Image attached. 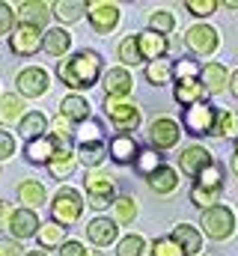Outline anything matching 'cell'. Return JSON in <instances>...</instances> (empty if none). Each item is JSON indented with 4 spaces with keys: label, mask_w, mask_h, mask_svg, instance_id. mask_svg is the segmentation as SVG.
Listing matches in <instances>:
<instances>
[{
    "label": "cell",
    "mask_w": 238,
    "mask_h": 256,
    "mask_svg": "<svg viewBox=\"0 0 238 256\" xmlns=\"http://www.w3.org/2000/svg\"><path fill=\"white\" fill-rule=\"evenodd\" d=\"M0 206H3V200H0Z\"/></svg>",
    "instance_id": "91938a15"
},
{
    "label": "cell",
    "mask_w": 238,
    "mask_h": 256,
    "mask_svg": "<svg viewBox=\"0 0 238 256\" xmlns=\"http://www.w3.org/2000/svg\"><path fill=\"white\" fill-rule=\"evenodd\" d=\"M86 15H90V24L96 33H110L114 27L119 24V6L114 3H90L86 6Z\"/></svg>",
    "instance_id": "4fadbf2b"
},
{
    "label": "cell",
    "mask_w": 238,
    "mask_h": 256,
    "mask_svg": "<svg viewBox=\"0 0 238 256\" xmlns=\"http://www.w3.org/2000/svg\"><path fill=\"white\" fill-rule=\"evenodd\" d=\"M51 131H54L51 137L57 140V143L62 146V149H66V146H68V143L74 140V126H72L68 120H62V116H57V120L51 122Z\"/></svg>",
    "instance_id": "b9f144b4"
},
{
    "label": "cell",
    "mask_w": 238,
    "mask_h": 256,
    "mask_svg": "<svg viewBox=\"0 0 238 256\" xmlns=\"http://www.w3.org/2000/svg\"><path fill=\"white\" fill-rule=\"evenodd\" d=\"M60 256H90V254L84 250V244H80V242H62Z\"/></svg>",
    "instance_id": "f907efd6"
},
{
    "label": "cell",
    "mask_w": 238,
    "mask_h": 256,
    "mask_svg": "<svg viewBox=\"0 0 238 256\" xmlns=\"http://www.w3.org/2000/svg\"><path fill=\"white\" fill-rule=\"evenodd\" d=\"M200 226H202V232H206L208 238L224 242V238H230V236L236 232V212H232L230 206H220V202H218V206H212V208L202 212Z\"/></svg>",
    "instance_id": "7a4b0ae2"
},
{
    "label": "cell",
    "mask_w": 238,
    "mask_h": 256,
    "mask_svg": "<svg viewBox=\"0 0 238 256\" xmlns=\"http://www.w3.org/2000/svg\"><path fill=\"white\" fill-rule=\"evenodd\" d=\"M18 134L27 137V143L36 140V137H45V134H48V120H45L39 110H30V114L21 116V122H18Z\"/></svg>",
    "instance_id": "d4e9b609"
},
{
    "label": "cell",
    "mask_w": 238,
    "mask_h": 256,
    "mask_svg": "<svg viewBox=\"0 0 238 256\" xmlns=\"http://www.w3.org/2000/svg\"><path fill=\"white\" fill-rule=\"evenodd\" d=\"M0 256H24V248L15 238H0Z\"/></svg>",
    "instance_id": "681fc988"
},
{
    "label": "cell",
    "mask_w": 238,
    "mask_h": 256,
    "mask_svg": "<svg viewBox=\"0 0 238 256\" xmlns=\"http://www.w3.org/2000/svg\"><path fill=\"white\" fill-rule=\"evenodd\" d=\"M84 12H86V3L84 0H60V3H54V12L51 15H57L62 24H74Z\"/></svg>",
    "instance_id": "4dcf8cb0"
},
{
    "label": "cell",
    "mask_w": 238,
    "mask_h": 256,
    "mask_svg": "<svg viewBox=\"0 0 238 256\" xmlns=\"http://www.w3.org/2000/svg\"><path fill=\"white\" fill-rule=\"evenodd\" d=\"M146 179H149V188L155 194H173L178 188V173L173 167H167V164H161V167H158L155 173H149Z\"/></svg>",
    "instance_id": "cb8c5ba5"
},
{
    "label": "cell",
    "mask_w": 238,
    "mask_h": 256,
    "mask_svg": "<svg viewBox=\"0 0 238 256\" xmlns=\"http://www.w3.org/2000/svg\"><path fill=\"white\" fill-rule=\"evenodd\" d=\"M60 116L68 120L72 126H74V122H86V120H90V102L80 98V96H66V98L60 102Z\"/></svg>",
    "instance_id": "603a6c76"
},
{
    "label": "cell",
    "mask_w": 238,
    "mask_h": 256,
    "mask_svg": "<svg viewBox=\"0 0 238 256\" xmlns=\"http://www.w3.org/2000/svg\"><path fill=\"white\" fill-rule=\"evenodd\" d=\"M0 176H3V173H0Z\"/></svg>",
    "instance_id": "94428289"
},
{
    "label": "cell",
    "mask_w": 238,
    "mask_h": 256,
    "mask_svg": "<svg viewBox=\"0 0 238 256\" xmlns=\"http://www.w3.org/2000/svg\"><path fill=\"white\" fill-rule=\"evenodd\" d=\"M42 48L51 54V57H62L68 48H72V33H66L62 27H54L42 36Z\"/></svg>",
    "instance_id": "484cf974"
},
{
    "label": "cell",
    "mask_w": 238,
    "mask_h": 256,
    "mask_svg": "<svg viewBox=\"0 0 238 256\" xmlns=\"http://www.w3.org/2000/svg\"><path fill=\"white\" fill-rule=\"evenodd\" d=\"M214 164V158H212V152L206 149V146H188V149H182V155H178V167H182V173L184 176H200L206 167H212Z\"/></svg>",
    "instance_id": "8fae6325"
},
{
    "label": "cell",
    "mask_w": 238,
    "mask_h": 256,
    "mask_svg": "<svg viewBox=\"0 0 238 256\" xmlns=\"http://www.w3.org/2000/svg\"><path fill=\"white\" fill-rule=\"evenodd\" d=\"M230 90H232V96L238 98V72H232V74H230Z\"/></svg>",
    "instance_id": "816d5d0a"
},
{
    "label": "cell",
    "mask_w": 238,
    "mask_h": 256,
    "mask_svg": "<svg viewBox=\"0 0 238 256\" xmlns=\"http://www.w3.org/2000/svg\"><path fill=\"white\" fill-rule=\"evenodd\" d=\"M36 236H39V248H42V250H57V248H62L66 230L57 226V224H42Z\"/></svg>",
    "instance_id": "d6a6232c"
},
{
    "label": "cell",
    "mask_w": 238,
    "mask_h": 256,
    "mask_svg": "<svg viewBox=\"0 0 238 256\" xmlns=\"http://www.w3.org/2000/svg\"><path fill=\"white\" fill-rule=\"evenodd\" d=\"M9 48H12V54H18V57H33V54L42 48V36H39V30H33V27H15L12 36H9Z\"/></svg>",
    "instance_id": "5bb4252c"
},
{
    "label": "cell",
    "mask_w": 238,
    "mask_h": 256,
    "mask_svg": "<svg viewBox=\"0 0 238 256\" xmlns=\"http://www.w3.org/2000/svg\"><path fill=\"white\" fill-rule=\"evenodd\" d=\"M12 155H15V137L9 131H0V161H6Z\"/></svg>",
    "instance_id": "7dc6e473"
},
{
    "label": "cell",
    "mask_w": 238,
    "mask_h": 256,
    "mask_svg": "<svg viewBox=\"0 0 238 256\" xmlns=\"http://www.w3.org/2000/svg\"><path fill=\"white\" fill-rule=\"evenodd\" d=\"M104 116L119 128V134H128L140 126V108L128 98H104Z\"/></svg>",
    "instance_id": "277c9868"
},
{
    "label": "cell",
    "mask_w": 238,
    "mask_h": 256,
    "mask_svg": "<svg viewBox=\"0 0 238 256\" xmlns=\"http://www.w3.org/2000/svg\"><path fill=\"white\" fill-rule=\"evenodd\" d=\"M170 238L182 248L184 256H200V250H202V232L196 226H190V224H178Z\"/></svg>",
    "instance_id": "9a60e30c"
},
{
    "label": "cell",
    "mask_w": 238,
    "mask_h": 256,
    "mask_svg": "<svg viewBox=\"0 0 238 256\" xmlns=\"http://www.w3.org/2000/svg\"><path fill=\"white\" fill-rule=\"evenodd\" d=\"M78 158H80L84 167H102V161L108 158V140L80 143V146H78Z\"/></svg>",
    "instance_id": "4316f807"
},
{
    "label": "cell",
    "mask_w": 238,
    "mask_h": 256,
    "mask_svg": "<svg viewBox=\"0 0 238 256\" xmlns=\"http://www.w3.org/2000/svg\"><path fill=\"white\" fill-rule=\"evenodd\" d=\"M200 72H202V66L196 63V60H178L176 66H173V74H176L178 80H188V78H200Z\"/></svg>",
    "instance_id": "ee69618b"
},
{
    "label": "cell",
    "mask_w": 238,
    "mask_h": 256,
    "mask_svg": "<svg viewBox=\"0 0 238 256\" xmlns=\"http://www.w3.org/2000/svg\"><path fill=\"white\" fill-rule=\"evenodd\" d=\"M116 232H119V226L110 218H96V220L86 224V236H90V242L98 244V248L114 244V242H116Z\"/></svg>",
    "instance_id": "d6986e66"
},
{
    "label": "cell",
    "mask_w": 238,
    "mask_h": 256,
    "mask_svg": "<svg viewBox=\"0 0 238 256\" xmlns=\"http://www.w3.org/2000/svg\"><path fill=\"white\" fill-rule=\"evenodd\" d=\"M178 137H182V128H178V122L170 120V116H161V120H155V122L149 126V140H152V149H155V152L173 149L178 143Z\"/></svg>",
    "instance_id": "ba28073f"
},
{
    "label": "cell",
    "mask_w": 238,
    "mask_h": 256,
    "mask_svg": "<svg viewBox=\"0 0 238 256\" xmlns=\"http://www.w3.org/2000/svg\"><path fill=\"white\" fill-rule=\"evenodd\" d=\"M214 120H218V108L208 104V102H200V104H194L182 114V122L188 128V134H212Z\"/></svg>",
    "instance_id": "8992f818"
},
{
    "label": "cell",
    "mask_w": 238,
    "mask_h": 256,
    "mask_svg": "<svg viewBox=\"0 0 238 256\" xmlns=\"http://www.w3.org/2000/svg\"><path fill=\"white\" fill-rule=\"evenodd\" d=\"M137 48H140V57L152 63V60H161L167 54L170 42H167V36H158V33L146 30V33H137Z\"/></svg>",
    "instance_id": "2e32d148"
},
{
    "label": "cell",
    "mask_w": 238,
    "mask_h": 256,
    "mask_svg": "<svg viewBox=\"0 0 238 256\" xmlns=\"http://www.w3.org/2000/svg\"><path fill=\"white\" fill-rule=\"evenodd\" d=\"M114 194H116V182L110 173H90L86 176V200L92 208H108L114 202Z\"/></svg>",
    "instance_id": "5b68a950"
},
{
    "label": "cell",
    "mask_w": 238,
    "mask_h": 256,
    "mask_svg": "<svg viewBox=\"0 0 238 256\" xmlns=\"http://www.w3.org/2000/svg\"><path fill=\"white\" fill-rule=\"evenodd\" d=\"M184 42H188V48H190L196 57H208V54L218 51L220 36H218V30L208 27V24H194V27L188 30V36H184Z\"/></svg>",
    "instance_id": "52a82bcc"
},
{
    "label": "cell",
    "mask_w": 238,
    "mask_h": 256,
    "mask_svg": "<svg viewBox=\"0 0 238 256\" xmlns=\"http://www.w3.org/2000/svg\"><path fill=\"white\" fill-rule=\"evenodd\" d=\"M134 167H137L143 176H149V173H155V170L161 167V155H158L155 149H140V152H137V161H134Z\"/></svg>",
    "instance_id": "ab89813d"
},
{
    "label": "cell",
    "mask_w": 238,
    "mask_h": 256,
    "mask_svg": "<svg viewBox=\"0 0 238 256\" xmlns=\"http://www.w3.org/2000/svg\"><path fill=\"white\" fill-rule=\"evenodd\" d=\"M18 196H21L24 208L36 212V208L45 202V185H39V182H21V188H18Z\"/></svg>",
    "instance_id": "1f68e13d"
},
{
    "label": "cell",
    "mask_w": 238,
    "mask_h": 256,
    "mask_svg": "<svg viewBox=\"0 0 238 256\" xmlns=\"http://www.w3.org/2000/svg\"><path fill=\"white\" fill-rule=\"evenodd\" d=\"M173 98H176V102L182 104V108H184V110H188V108H194V104H200V102L206 98V90H202L200 78H188V80H176Z\"/></svg>",
    "instance_id": "ac0fdd59"
},
{
    "label": "cell",
    "mask_w": 238,
    "mask_h": 256,
    "mask_svg": "<svg viewBox=\"0 0 238 256\" xmlns=\"http://www.w3.org/2000/svg\"><path fill=\"white\" fill-rule=\"evenodd\" d=\"M18 92L21 96H27V98H39V96H45L48 92V86H51V78H48V72L45 68H39V66H30V68H24L21 74H18Z\"/></svg>",
    "instance_id": "9c48e42d"
},
{
    "label": "cell",
    "mask_w": 238,
    "mask_h": 256,
    "mask_svg": "<svg viewBox=\"0 0 238 256\" xmlns=\"http://www.w3.org/2000/svg\"><path fill=\"white\" fill-rule=\"evenodd\" d=\"M212 134H214V137H226V134L238 137V116L232 110H218V120H214Z\"/></svg>",
    "instance_id": "e575fe53"
},
{
    "label": "cell",
    "mask_w": 238,
    "mask_h": 256,
    "mask_svg": "<svg viewBox=\"0 0 238 256\" xmlns=\"http://www.w3.org/2000/svg\"><path fill=\"white\" fill-rule=\"evenodd\" d=\"M232 173L238 176V155H232Z\"/></svg>",
    "instance_id": "9f6ffc18"
},
{
    "label": "cell",
    "mask_w": 238,
    "mask_h": 256,
    "mask_svg": "<svg viewBox=\"0 0 238 256\" xmlns=\"http://www.w3.org/2000/svg\"><path fill=\"white\" fill-rule=\"evenodd\" d=\"M80 212H84V196L74 191V188H60L57 196H54V202H51L54 224L62 226V230H68L72 224L80 220Z\"/></svg>",
    "instance_id": "3957f363"
},
{
    "label": "cell",
    "mask_w": 238,
    "mask_h": 256,
    "mask_svg": "<svg viewBox=\"0 0 238 256\" xmlns=\"http://www.w3.org/2000/svg\"><path fill=\"white\" fill-rule=\"evenodd\" d=\"M57 74L68 90H90L102 78V57L96 51H78L60 63Z\"/></svg>",
    "instance_id": "6da1fadb"
},
{
    "label": "cell",
    "mask_w": 238,
    "mask_h": 256,
    "mask_svg": "<svg viewBox=\"0 0 238 256\" xmlns=\"http://www.w3.org/2000/svg\"><path fill=\"white\" fill-rule=\"evenodd\" d=\"M74 140H78V146L80 143H96V140H104V131L96 120H86V122H80V128H74Z\"/></svg>",
    "instance_id": "8d00e7d4"
},
{
    "label": "cell",
    "mask_w": 238,
    "mask_h": 256,
    "mask_svg": "<svg viewBox=\"0 0 238 256\" xmlns=\"http://www.w3.org/2000/svg\"><path fill=\"white\" fill-rule=\"evenodd\" d=\"M137 152H140V146H137V140H134L131 134H116V137L108 143V155H110L116 164H131V161H137Z\"/></svg>",
    "instance_id": "e0dca14e"
},
{
    "label": "cell",
    "mask_w": 238,
    "mask_h": 256,
    "mask_svg": "<svg viewBox=\"0 0 238 256\" xmlns=\"http://www.w3.org/2000/svg\"><path fill=\"white\" fill-rule=\"evenodd\" d=\"M9 214H12V212H9L6 202H3V206H0V224H9Z\"/></svg>",
    "instance_id": "f5cc1de1"
},
{
    "label": "cell",
    "mask_w": 238,
    "mask_h": 256,
    "mask_svg": "<svg viewBox=\"0 0 238 256\" xmlns=\"http://www.w3.org/2000/svg\"><path fill=\"white\" fill-rule=\"evenodd\" d=\"M196 185L202 188V191H212V194H220L224 191V167L214 161L212 167H206L200 176H196Z\"/></svg>",
    "instance_id": "f546056e"
},
{
    "label": "cell",
    "mask_w": 238,
    "mask_h": 256,
    "mask_svg": "<svg viewBox=\"0 0 238 256\" xmlns=\"http://www.w3.org/2000/svg\"><path fill=\"white\" fill-rule=\"evenodd\" d=\"M173 78V63L170 60H152V63L146 66V80L149 84H155V86H164L167 80Z\"/></svg>",
    "instance_id": "836d02e7"
},
{
    "label": "cell",
    "mask_w": 238,
    "mask_h": 256,
    "mask_svg": "<svg viewBox=\"0 0 238 256\" xmlns=\"http://www.w3.org/2000/svg\"><path fill=\"white\" fill-rule=\"evenodd\" d=\"M114 212H116L119 224H131V220L137 218V202H134V196H116V200H114Z\"/></svg>",
    "instance_id": "60d3db41"
},
{
    "label": "cell",
    "mask_w": 238,
    "mask_h": 256,
    "mask_svg": "<svg viewBox=\"0 0 238 256\" xmlns=\"http://www.w3.org/2000/svg\"><path fill=\"white\" fill-rule=\"evenodd\" d=\"M236 155H238V137H236Z\"/></svg>",
    "instance_id": "6f0895ef"
},
{
    "label": "cell",
    "mask_w": 238,
    "mask_h": 256,
    "mask_svg": "<svg viewBox=\"0 0 238 256\" xmlns=\"http://www.w3.org/2000/svg\"><path fill=\"white\" fill-rule=\"evenodd\" d=\"M24 256H48V254H45V250H27Z\"/></svg>",
    "instance_id": "db71d44e"
},
{
    "label": "cell",
    "mask_w": 238,
    "mask_h": 256,
    "mask_svg": "<svg viewBox=\"0 0 238 256\" xmlns=\"http://www.w3.org/2000/svg\"><path fill=\"white\" fill-rule=\"evenodd\" d=\"M119 60H122L125 66L143 63V57H140V48H137V36H125V39L119 42Z\"/></svg>",
    "instance_id": "74e56055"
},
{
    "label": "cell",
    "mask_w": 238,
    "mask_h": 256,
    "mask_svg": "<svg viewBox=\"0 0 238 256\" xmlns=\"http://www.w3.org/2000/svg\"><path fill=\"white\" fill-rule=\"evenodd\" d=\"M104 92H108V98H125L128 92H131V86H134V80H131V74H128V68H110V72H104Z\"/></svg>",
    "instance_id": "44dd1931"
},
{
    "label": "cell",
    "mask_w": 238,
    "mask_h": 256,
    "mask_svg": "<svg viewBox=\"0 0 238 256\" xmlns=\"http://www.w3.org/2000/svg\"><path fill=\"white\" fill-rule=\"evenodd\" d=\"M74 152L72 149H60L57 155L48 161V173L54 176V179H68L72 173H74Z\"/></svg>",
    "instance_id": "f1b7e54d"
},
{
    "label": "cell",
    "mask_w": 238,
    "mask_h": 256,
    "mask_svg": "<svg viewBox=\"0 0 238 256\" xmlns=\"http://www.w3.org/2000/svg\"><path fill=\"white\" fill-rule=\"evenodd\" d=\"M184 9H188L190 15H196V18H208V15L218 9V3H214V0H188Z\"/></svg>",
    "instance_id": "bcb514c9"
},
{
    "label": "cell",
    "mask_w": 238,
    "mask_h": 256,
    "mask_svg": "<svg viewBox=\"0 0 238 256\" xmlns=\"http://www.w3.org/2000/svg\"><path fill=\"white\" fill-rule=\"evenodd\" d=\"M15 18H18V27L42 30L48 24V18H51V6L48 3H39V0H24V3H18Z\"/></svg>",
    "instance_id": "30bf717a"
},
{
    "label": "cell",
    "mask_w": 238,
    "mask_h": 256,
    "mask_svg": "<svg viewBox=\"0 0 238 256\" xmlns=\"http://www.w3.org/2000/svg\"><path fill=\"white\" fill-rule=\"evenodd\" d=\"M116 254L119 256H143L146 254V242H143V236H137V232L125 236V238L116 244Z\"/></svg>",
    "instance_id": "f35d334b"
},
{
    "label": "cell",
    "mask_w": 238,
    "mask_h": 256,
    "mask_svg": "<svg viewBox=\"0 0 238 256\" xmlns=\"http://www.w3.org/2000/svg\"><path fill=\"white\" fill-rule=\"evenodd\" d=\"M173 27H176V18H173V12H167V9H158V12H152V15H149V30H152V33L164 36V33H170Z\"/></svg>",
    "instance_id": "d590c367"
},
{
    "label": "cell",
    "mask_w": 238,
    "mask_h": 256,
    "mask_svg": "<svg viewBox=\"0 0 238 256\" xmlns=\"http://www.w3.org/2000/svg\"><path fill=\"white\" fill-rule=\"evenodd\" d=\"M149 254H152V256H184V254H182V248H178L170 236H167V238H155Z\"/></svg>",
    "instance_id": "7bdbcfd3"
},
{
    "label": "cell",
    "mask_w": 238,
    "mask_h": 256,
    "mask_svg": "<svg viewBox=\"0 0 238 256\" xmlns=\"http://www.w3.org/2000/svg\"><path fill=\"white\" fill-rule=\"evenodd\" d=\"M9 232H12V238L15 242H21V238H30V236H36L39 232V214L36 212H30V208H15L12 214H9Z\"/></svg>",
    "instance_id": "7c38bea8"
},
{
    "label": "cell",
    "mask_w": 238,
    "mask_h": 256,
    "mask_svg": "<svg viewBox=\"0 0 238 256\" xmlns=\"http://www.w3.org/2000/svg\"><path fill=\"white\" fill-rule=\"evenodd\" d=\"M60 149H62V146H60L57 140H54L51 134H45V137H36V140L27 143V158H30L33 164H48Z\"/></svg>",
    "instance_id": "7402d4cb"
},
{
    "label": "cell",
    "mask_w": 238,
    "mask_h": 256,
    "mask_svg": "<svg viewBox=\"0 0 238 256\" xmlns=\"http://www.w3.org/2000/svg\"><path fill=\"white\" fill-rule=\"evenodd\" d=\"M218 196H220V194L202 191L200 185H194V188H190V202H194V206H200L202 212H206V208H212V206H218Z\"/></svg>",
    "instance_id": "f6af8a7d"
},
{
    "label": "cell",
    "mask_w": 238,
    "mask_h": 256,
    "mask_svg": "<svg viewBox=\"0 0 238 256\" xmlns=\"http://www.w3.org/2000/svg\"><path fill=\"white\" fill-rule=\"evenodd\" d=\"M21 116H24V102H21V96H15V92L0 96V122H3V126H12V122H21Z\"/></svg>",
    "instance_id": "83f0119b"
},
{
    "label": "cell",
    "mask_w": 238,
    "mask_h": 256,
    "mask_svg": "<svg viewBox=\"0 0 238 256\" xmlns=\"http://www.w3.org/2000/svg\"><path fill=\"white\" fill-rule=\"evenodd\" d=\"M200 84H202L206 92L218 96V92L226 90V84H230V72H226L220 63H208V66H202V72H200Z\"/></svg>",
    "instance_id": "ffe728a7"
},
{
    "label": "cell",
    "mask_w": 238,
    "mask_h": 256,
    "mask_svg": "<svg viewBox=\"0 0 238 256\" xmlns=\"http://www.w3.org/2000/svg\"><path fill=\"white\" fill-rule=\"evenodd\" d=\"M92 256H104V254H92Z\"/></svg>",
    "instance_id": "680465c9"
},
{
    "label": "cell",
    "mask_w": 238,
    "mask_h": 256,
    "mask_svg": "<svg viewBox=\"0 0 238 256\" xmlns=\"http://www.w3.org/2000/svg\"><path fill=\"white\" fill-rule=\"evenodd\" d=\"M224 6H226V9H238V0H226Z\"/></svg>",
    "instance_id": "11a10c76"
},
{
    "label": "cell",
    "mask_w": 238,
    "mask_h": 256,
    "mask_svg": "<svg viewBox=\"0 0 238 256\" xmlns=\"http://www.w3.org/2000/svg\"><path fill=\"white\" fill-rule=\"evenodd\" d=\"M12 24H15V12L6 3H0V36L3 33H12Z\"/></svg>",
    "instance_id": "c3c4849f"
}]
</instances>
